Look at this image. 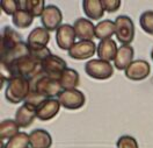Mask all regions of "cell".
<instances>
[{"instance_id": "cell-1", "label": "cell", "mask_w": 153, "mask_h": 148, "mask_svg": "<svg viewBox=\"0 0 153 148\" xmlns=\"http://www.w3.org/2000/svg\"><path fill=\"white\" fill-rule=\"evenodd\" d=\"M0 65H10L15 59L29 54L28 44L19 33L7 26L2 29L0 41Z\"/></svg>"}, {"instance_id": "cell-2", "label": "cell", "mask_w": 153, "mask_h": 148, "mask_svg": "<svg viewBox=\"0 0 153 148\" xmlns=\"http://www.w3.org/2000/svg\"><path fill=\"white\" fill-rule=\"evenodd\" d=\"M30 85L31 90H35L47 99H55V97H58L63 91L58 79L48 77L43 72L38 75L37 77L31 79Z\"/></svg>"}, {"instance_id": "cell-3", "label": "cell", "mask_w": 153, "mask_h": 148, "mask_svg": "<svg viewBox=\"0 0 153 148\" xmlns=\"http://www.w3.org/2000/svg\"><path fill=\"white\" fill-rule=\"evenodd\" d=\"M31 89L30 80L25 77H14L8 82L5 90V97L12 104H19L26 100Z\"/></svg>"}, {"instance_id": "cell-4", "label": "cell", "mask_w": 153, "mask_h": 148, "mask_svg": "<svg viewBox=\"0 0 153 148\" xmlns=\"http://www.w3.org/2000/svg\"><path fill=\"white\" fill-rule=\"evenodd\" d=\"M116 25V39L122 46H130L134 39V21L128 15H118L115 20Z\"/></svg>"}, {"instance_id": "cell-5", "label": "cell", "mask_w": 153, "mask_h": 148, "mask_svg": "<svg viewBox=\"0 0 153 148\" xmlns=\"http://www.w3.org/2000/svg\"><path fill=\"white\" fill-rule=\"evenodd\" d=\"M85 71L92 78L97 79V80H105V79L110 78L113 76L114 68L109 62L96 59L86 62Z\"/></svg>"}, {"instance_id": "cell-6", "label": "cell", "mask_w": 153, "mask_h": 148, "mask_svg": "<svg viewBox=\"0 0 153 148\" xmlns=\"http://www.w3.org/2000/svg\"><path fill=\"white\" fill-rule=\"evenodd\" d=\"M58 100L60 105L66 110H79L85 105V95L76 89L73 90H64L58 96Z\"/></svg>"}, {"instance_id": "cell-7", "label": "cell", "mask_w": 153, "mask_h": 148, "mask_svg": "<svg viewBox=\"0 0 153 148\" xmlns=\"http://www.w3.org/2000/svg\"><path fill=\"white\" fill-rule=\"evenodd\" d=\"M62 21H63V13L56 5L47 6L41 17V22L43 27L49 32L57 30L62 26Z\"/></svg>"}, {"instance_id": "cell-8", "label": "cell", "mask_w": 153, "mask_h": 148, "mask_svg": "<svg viewBox=\"0 0 153 148\" xmlns=\"http://www.w3.org/2000/svg\"><path fill=\"white\" fill-rule=\"evenodd\" d=\"M66 69V62L57 55H50L49 57H47L42 62L43 74L47 75L48 77L58 79V80H59L60 75Z\"/></svg>"}, {"instance_id": "cell-9", "label": "cell", "mask_w": 153, "mask_h": 148, "mask_svg": "<svg viewBox=\"0 0 153 148\" xmlns=\"http://www.w3.org/2000/svg\"><path fill=\"white\" fill-rule=\"evenodd\" d=\"M96 44L93 41H78L68 50L70 57L74 59H88L96 53Z\"/></svg>"}, {"instance_id": "cell-10", "label": "cell", "mask_w": 153, "mask_h": 148, "mask_svg": "<svg viewBox=\"0 0 153 148\" xmlns=\"http://www.w3.org/2000/svg\"><path fill=\"white\" fill-rule=\"evenodd\" d=\"M150 71H151V65L149 62L144 59H136L125 70V76L130 80L139 82L147 78L150 75Z\"/></svg>"}, {"instance_id": "cell-11", "label": "cell", "mask_w": 153, "mask_h": 148, "mask_svg": "<svg viewBox=\"0 0 153 148\" xmlns=\"http://www.w3.org/2000/svg\"><path fill=\"white\" fill-rule=\"evenodd\" d=\"M76 39V32L73 26L71 25H62L56 30V41H57L58 47L62 50H70V48L76 43L74 41Z\"/></svg>"}, {"instance_id": "cell-12", "label": "cell", "mask_w": 153, "mask_h": 148, "mask_svg": "<svg viewBox=\"0 0 153 148\" xmlns=\"http://www.w3.org/2000/svg\"><path fill=\"white\" fill-rule=\"evenodd\" d=\"M76 38L80 41H93L95 38V26L86 18H79L73 23Z\"/></svg>"}, {"instance_id": "cell-13", "label": "cell", "mask_w": 153, "mask_h": 148, "mask_svg": "<svg viewBox=\"0 0 153 148\" xmlns=\"http://www.w3.org/2000/svg\"><path fill=\"white\" fill-rule=\"evenodd\" d=\"M60 110V103L58 99H48L36 109V118L42 121H48L55 118Z\"/></svg>"}, {"instance_id": "cell-14", "label": "cell", "mask_w": 153, "mask_h": 148, "mask_svg": "<svg viewBox=\"0 0 153 148\" xmlns=\"http://www.w3.org/2000/svg\"><path fill=\"white\" fill-rule=\"evenodd\" d=\"M50 41V34L49 30H47L44 27H36L29 33L27 44L29 48H44Z\"/></svg>"}, {"instance_id": "cell-15", "label": "cell", "mask_w": 153, "mask_h": 148, "mask_svg": "<svg viewBox=\"0 0 153 148\" xmlns=\"http://www.w3.org/2000/svg\"><path fill=\"white\" fill-rule=\"evenodd\" d=\"M134 49L131 46H121L114 59V65L117 70H126L134 62Z\"/></svg>"}, {"instance_id": "cell-16", "label": "cell", "mask_w": 153, "mask_h": 148, "mask_svg": "<svg viewBox=\"0 0 153 148\" xmlns=\"http://www.w3.org/2000/svg\"><path fill=\"white\" fill-rule=\"evenodd\" d=\"M117 51H118V48L116 46V42L111 39H107L100 41V43L97 44L96 54H97L99 59L110 62L115 59Z\"/></svg>"}, {"instance_id": "cell-17", "label": "cell", "mask_w": 153, "mask_h": 148, "mask_svg": "<svg viewBox=\"0 0 153 148\" xmlns=\"http://www.w3.org/2000/svg\"><path fill=\"white\" fill-rule=\"evenodd\" d=\"M36 118V110H34L33 107H30L28 105L23 104L22 106H20L19 109L16 110L15 113V121L19 125V127H29L34 120Z\"/></svg>"}, {"instance_id": "cell-18", "label": "cell", "mask_w": 153, "mask_h": 148, "mask_svg": "<svg viewBox=\"0 0 153 148\" xmlns=\"http://www.w3.org/2000/svg\"><path fill=\"white\" fill-rule=\"evenodd\" d=\"M30 147L33 148H50L52 146V138L45 129H34L30 134Z\"/></svg>"}, {"instance_id": "cell-19", "label": "cell", "mask_w": 153, "mask_h": 148, "mask_svg": "<svg viewBox=\"0 0 153 148\" xmlns=\"http://www.w3.org/2000/svg\"><path fill=\"white\" fill-rule=\"evenodd\" d=\"M82 8L85 14L92 20L101 19L105 14V8L101 0H84Z\"/></svg>"}, {"instance_id": "cell-20", "label": "cell", "mask_w": 153, "mask_h": 148, "mask_svg": "<svg viewBox=\"0 0 153 148\" xmlns=\"http://www.w3.org/2000/svg\"><path fill=\"white\" fill-rule=\"evenodd\" d=\"M79 80H80V77H79L78 71L71 68H67L59 77V83H60L63 91L76 89V86L79 85Z\"/></svg>"}, {"instance_id": "cell-21", "label": "cell", "mask_w": 153, "mask_h": 148, "mask_svg": "<svg viewBox=\"0 0 153 148\" xmlns=\"http://www.w3.org/2000/svg\"><path fill=\"white\" fill-rule=\"evenodd\" d=\"M116 33V25L115 21L111 20H103L95 26V38L99 40L110 39Z\"/></svg>"}, {"instance_id": "cell-22", "label": "cell", "mask_w": 153, "mask_h": 148, "mask_svg": "<svg viewBox=\"0 0 153 148\" xmlns=\"http://www.w3.org/2000/svg\"><path fill=\"white\" fill-rule=\"evenodd\" d=\"M44 0H20V8L27 11L34 18L42 17L47 6H44Z\"/></svg>"}, {"instance_id": "cell-23", "label": "cell", "mask_w": 153, "mask_h": 148, "mask_svg": "<svg viewBox=\"0 0 153 148\" xmlns=\"http://www.w3.org/2000/svg\"><path fill=\"white\" fill-rule=\"evenodd\" d=\"M19 125L16 124L15 120H12V119H6V120H2L1 124H0V139L1 141L8 139L10 140L12 138H14L16 134H19Z\"/></svg>"}, {"instance_id": "cell-24", "label": "cell", "mask_w": 153, "mask_h": 148, "mask_svg": "<svg viewBox=\"0 0 153 148\" xmlns=\"http://www.w3.org/2000/svg\"><path fill=\"white\" fill-rule=\"evenodd\" d=\"M34 22V17L28 13L27 11L20 8L14 15H13V23L15 27L18 28H22V29H26L30 27V25H33Z\"/></svg>"}, {"instance_id": "cell-25", "label": "cell", "mask_w": 153, "mask_h": 148, "mask_svg": "<svg viewBox=\"0 0 153 148\" xmlns=\"http://www.w3.org/2000/svg\"><path fill=\"white\" fill-rule=\"evenodd\" d=\"M28 145H30L29 134L20 132L14 138L8 140V142L5 145V148H28Z\"/></svg>"}, {"instance_id": "cell-26", "label": "cell", "mask_w": 153, "mask_h": 148, "mask_svg": "<svg viewBox=\"0 0 153 148\" xmlns=\"http://www.w3.org/2000/svg\"><path fill=\"white\" fill-rule=\"evenodd\" d=\"M139 23L142 29L146 34L153 35V11H145L144 13H142Z\"/></svg>"}, {"instance_id": "cell-27", "label": "cell", "mask_w": 153, "mask_h": 148, "mask_svg": "<svg viewBox=\"0 0 153 148\" xmlns=\"http://www.w3.org/2000/svg\"><path fill=\"white\" fill-rule=\"evenodd\" d=\"M45 100H48V99L45 98V97H43L42 95H39V93L36 92L35 90L30 89V92H29L28 97H27L26 100H25V104L28 105V106H30V107H33L34 110H36L38 106L42 105Z\"/></svg>"}, {"instance_id": "cell-28", "label": "cell", "mask_w": 153, "mask_h": 148, "mask_svg": "<svg viewBox=\"0 0 153 148\" xmlns=\"http://www.w3.org/2000/svg\"><path fill=\"white\" fill-rule=\"evenodd\" d=\"M1 10L7 15H14L20 10V0H1Z\"/></svg>"}, {"instance_id": "cell-29", "label": "cell", "mask_w": 153, "mask_h": 148, "mask_svg": "<svg viewBox=\"0 0 153 148\" xmlns=\"http://www.w3.org/2000/svg\"><path fill=\"white\" fill-rule=\"evenodd\" d=\"M117 148H139L137 140L131 135H122L116 142Z\"/></svg>"}, {"instance_id": "cell-30", "label": "cell", "mask_w": 153, "mask_h": 148, "mask_svg": "<svg viewBox=\"0 0 153 148\" xmlns=\"http://www.w3.org/2000/svg\"><path fill=\"white\" fill-rule=\"evenodd\" d=\"M101 1L105 11H107L108 13H114L121 6V0H101Z\"/></svg>"}, {"instance_id": "cell-31", "label": "cell", "mask_w": 153, "mask_h": 148, "mask_svg": "<svg viewBox=\"0 0 153 148\" xmlns=\"http://www.w3.org/2000/svg\"><path fill=\"white\" fill-rule=\"evenodd\" d=\"M151 59H153V49H152V51H151Z\"/></svg>"}, {"instance_id": "cell-32", "label": "cell", "mask_w": 153, "mask_h": 148, "mask_svg": "<svg viewBox=\"0 0 153 148\" xmlns=\"http://www.w3.org/2000/svg\"><path fill=\"white\" fill-rule=\"evenodd\" d=\"M28 148H33V147H28Z\"/></svg>"}]
</instances>
